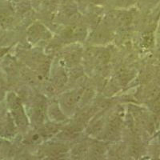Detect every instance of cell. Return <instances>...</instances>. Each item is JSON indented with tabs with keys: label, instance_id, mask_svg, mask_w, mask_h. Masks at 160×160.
<instances>
[{
	"label": "cell",
	"instance_id": "cell-1",
	"mask_svg": "<svg viewBox=\"0 0 160 160\" xmlns=\"http://www.w3.org/2000/svg\"><path fill=\"white\" fill-rule=\"evenodd\" d=\"M9 102L11 110H12L13 115L17 121V123L21 127H25L27 124V119H26L23 110L18 99L15 95H11L9 98Z\"/></svg>",
	"mask_w": 160,
	"mask_h": 160
},
{
	"label": "cell",
	"instance_id": "cell-2",
	"mask_svg": "<svg viewBox=\"0 0 160 160\" xmlns=\"http://www.w3.org/2000/svg\"><path fill=\"white\" fill-rule=\"evenodd\" d=\"M11 21V18L8 14H0V24H8Z\"/></svg>",
	"mask_w": 160,
	"mask_h": 160
},
{
	"label": "cell",
	"instance_id": "cell-3",
	"mask_svg": "<svg viewBox=\"0 0 160 160\" xmlns=\"http://www.w3.org/2000/svg\"><path fill=\"white\" fill-rule=\"evenodd\" d=\"M104 0H93V2H103Z\"/></svg>",
	"mask_w": 160,
	"mask_h": 160
}]
</instances>
